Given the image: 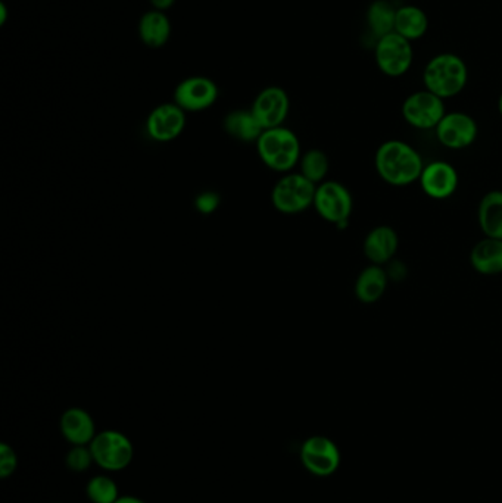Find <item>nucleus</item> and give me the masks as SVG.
Listing matches in <instances>:
<instances>
[{
  "label": "nucleus",
  "mask_w": 502,
  "mask_h": 503,
  "mask_svg": "<svg viewBox=\"0 0 502 503\" xmlns=\"http://www.w3.org/2000/svg\"><path fill=\"white\" fill-rule=\"evenodd\" d=\"M375 167L384 183L393 187H405L419 181L424 163L419 150L410 143L388 141L376 150Z\"/></svg>",
  "instance_id": "f257e3e1"
},
{
  "label": "nucleus",
  "mask_w": 502,
  "mask_h": 503,
  "mask_svg": "<svg viewBox=\"0 0 502 503\" xmlns=\"http://www.w3.org/2000/svg\"><path fill=\"white\" fill-rule=\"evenodd\" d=\"M467 81V64L455 53H439L424 66V88L444 101L463 92Z\"/></svg>",
  "instance_id": "f03ea898"
},
{
  "label": "nucleus",
  "mask_w": 502,
  "mask_h": 503,
  "mask_svg": "<svg viewBox=\"0 0 502 503\" xmlns=\"http://www.w3.org/2000/svg\"><path fill=\"white\" fill-rule=\"evenodd\" d=\"M257 149L262 163L277 172H289L301 161V143L297 134L283 126L264 130Z\"/></svg>",
  "instance_id": "7ed1b4c3"
},
{
  "label": "nucleus",
  "mask_w": 502,
  "mask_h": 503,
  "mask_svg": "<svg viewBox=\"0 0 502 503\" xmlns=\"http://www.w3.org/2000/svg\"><path fill=\"white\" fill-rule=\"evenodd\" d=\"M95 465L105 473H120L130 467L135 460V445L119 430H102L89 445Z\"/></svg>",
  "instance_id": "20e7f679"
},
{
  "label": "nucleus",
  "mask_w": 502,
  "mask_h": 503,
  "mask_svg": "<svg viewBox=\"0 0 502 503\" xmlns=\"http://www.w3.org/2000/svg\"><path fill=\"white\" fill-rule=\"evenodd\" d=\"M313 206L324 221L335 224L339 230H344L346 225H350L354 199L350 190L339 181H323L317 186Z\"/></svg>",
  "instance_id": "39448f33"
},
{
  "label": "nucleus",
  "mask_w": 502,
  "mask_h": 503,
  "mask_svg": "<svg viewBox=\"0 0 502 503\" xmlns=\"http://www.w3.org/2000/svg\"><path fill=\"white\" fill-rule=\"evenodd\" d=\"M317 186L305 179L301 172L284 175L271 193L275 210L283 214H299L314 205Z\"/></svg>",
  "instance_id": "423d86ee"
},
{
  "label": "nucleus",
  "mask_w": 502,
  "mask_h": 503,
  "mask_svg": "<svg viewBox=\"0 0 502 503\" xmlns=\"http://www.w3.org/2000/svg\"><path fill=\"white\" fill-rule=\"evenodd\" d=\"M375 59L382 74L398 79L411 70L414 61V50L410 40L404 39L398 33H390L375 44Z\"/></svg>",
  "instance_id": "0eeeda50"
},
{
  "label": "nucleus",
  "mask_w": 502,
  "mask_h": 503,
  "mask_svg": "<svg viewBox=\"0 0 502 503\" xmlns=\"http://www.w3.org/2000/svg\"><path fill=\"white\" fill-rule=\"evenodd\" d=\"M304 469L315 477H328L341 467L342 455L336 443L326 436H311L299 451Z\"/></svg>",
  "instance_id": "6e6552de"
},
{
  "label": "nucleus",
  "mask_w": 502,
  "mask_h": 503,
  "mask_svg": "<svg viewBox=\"0 0 502 503\" xmlns=\"http://www.w3.org/2000/svg\"><path fill=\"white\" fill-rule=\"evenodd\" d=\"M405 123L417 130H435L445 117V101L429 90H419L406 97L401 108Z\"/></svg>",
  "instance_id": "1a4fd4ad"
},
{
  "label": "nucleus",
  "mask_w": 502,
  "mask_h": 503,
  "mask_svg": "<svg viewBox=\"0 0 502 503\" xmlns=\"http://www.w3.org/2000/svg\"><path fill=\"white\" fill-rule=\"evenodd\" d=\"M436 139L444 148L451 150L467 149L476 141L479 127L473 117L466 112H446L435 128Z\"/></svg>",
  "instance_id": "9d476101"
},
{
  "label": "nucleus",
  "mask_w": 502,
  "mask_h": 503,
  "mask_svg": "<svg viewBox=\"0 0 502 503\" xmlns=\"http://www.w3.org/2000/svg\"><path fill=\"white\" fill-rule=\"evenodd\" d=\"M219 97V88L206 77H190L175 88L174 103L184 112H199L214 105Z\"/></svg>",
  "instance_id": "9b49d317"
},
{
  "label": "nucleus",
  "mask_w": 502,
  "mask_h": 503,
  "mask_svg": "<svg viewBox=\"0 0 502 503\" xmlns=\"http://www.w3.org/2000/svg\"><path fill=\"white\" fill-rule=\"evenodd\" d=\"M419 183L426 196L435 201H445L454 196L459 188V172L450 163L435 161L424 165Z\"/></svg>",
  "instance_id": "f8f14e48"
},
{
  "label": "nucleus",
  "mask_w": 502,
  "mask_h": 503,
  "mask_svg": "<svg viewBox=\"0 0 502 503\" xmlns=\"http://www.w3.org/2000/svg\"><path fill=\"white\" fill-rule=\"evenodd\" d=\"M251 111L264 130L282 127L289 114L288 93L280 88H264L255 97Z\"/></svg>",
  "instance_id": "ddd939ff"
},
{
  "label": "nucleus",
  "mask_w": 502,
  "mask_h": 503,
  "mask_svg": "<svg viewBox=\"0 0 502 503\" xmlns=\"http://www.w3.org/2000/svg\"><path fill=\"white\" fill-rule=\"evenodd\" d=\"M184 126H186L184 111L175 103L157 106L146 121L149 136L157 141H174L183 133Z\"/></svg>",
  "instance_id": "4468645a"
},
{
  "label": "nucleus",
  "mask_w": 502,
  "mask_h": 503,
  "mask_svg": "<svg viewBox=\"0 0 502 503\" xmlns=\"http://www.w3.org/2000/svg\"><path fill=\"white\" fill-rule=\"evenodd\" d=\"M59 430L62 438L71 446H89L97 438V423L83 408H68L59 418Z\"/></svg>",
  "instance_id": "2eb2a0df"
},
{
  "label": "nucleus",
  "mask_w": 502,
  "mask_h": 503,
  "mask_svg": "<svg viewBox=\"0 0 502 503\" xmlns=\"http://www.w3.org/2000/svg\"><path fill=\"white\" fill-rule=\"evenodd\" d=\"M399 248V237L390 225H377L364 239L363 250L366 258L375 265L383 267L390 263Z\"/></svg>",
  "instance_id": "dca6fc26"
},
{
  "label": "nucleus",
  "mask_w": 502,
  "mask_h": 503,
  "mask_svg": "<svg viewBox=\"0 0 502 503\" xmlns=\"http://www.w3.org/2000/svg\"><path fill=\"white\" fill-rule=\"evenodd\" d=\"M389 276L386 270L380 265H368L359 272L355 281V298L366 305L379 302L388 289Z\"/></svg>",
  "instance_id": "f3484780"
},
{
  "label": "nucleus",
  "mask_w": 502,
  "mask_h": 503,
  "mask_svg": "<svg viewBox=\"0 0 502 503\" xmlns=\"http://www.w3.org/2000/svg\"><path fill=\"white\" fill-rule=\"evenodd\" d=\"M470 263L482 276L502 274V240L485 237L473 246Z\"/></svg>",
  "instance_id": "a211bd4d"
},
{
  "label": "nucleus",
  "mask_w": 502,
  "mask_h": 503,
  "mask_svg": "<svg viewBox=\"0 0 502 503\" xmlns=\"http://www.w3.org/2000/svg\"><path fill=\"white\" fill-rule=\"evenodd\" d=\"M477 221L485 237L502 240V192L492 190L482 197L477 208Z\"/></svg>",
  "instance_id": "6ab92c4d"
},
{
  "label": "nucleus",
  "mask_w": 502,
  "mask_h": 503,
  "mask_svg": "<svg viewBox=\"0 0 502 503\" xmlns=\"http://www.w3.org/2000/svg\"><path fill=\"white\" fill-rule=\"evenodd\" d=\"M429 30V18L423 9L415 4H404L397 11L395 33L404 39L414 42L426 35Z\"/></svg>",
  "instance_id": "aec40b11"
},
{
  "label": "nucleus",
  "mask_w": 502,
  "mask_h": 503,
  "mask_svg": "<svg viewBox=\"0 0 502 503\" xmlns=\"http://www.w3.org/2000/svg\"><path fill=\"white\" fill-rule=\"evenodd\" d=\"M139 35L148 48L166 46L171 35L170 19L161 11H151L140 18Z\"/></svg>",
  "instance_id": "412c9836"
},
{
  "label": "nucleus",
  "mask_w": 502,
  "mask_h": 503,
  "mask_svg": "<svg viewBox=\"0 0 502 503\" xmlns=\"http://www.w3.org/2000/svg\"><path fill=\"white\" fill-rule=\"evenodd\" d=\"M398 8L389 0H375L368 6L366 22L375 39L379 40L395 31Z\"/></svg>",
  "instance_id": "4be33fe9"
},
{
  "label": "nucleus",
  "mask_w": 502,
  "mask_h": 503,
  "mask_svg": "<svg viewBox=\"0 0 502 503\" xmlns=\"http://www.w3.org/2000/svg\"><path fill=\"white\" fill-rule=\"evenodd\" d=\"M224 128L233 139L241 141H258L264 132L252 111H233L224 119Z\"/></svg>",
  "instance_id": "5701e85b"
},
{
  "label": "nucleus",
  "mask_w": 502,
  "mask_h": 503,
  "mask_svg": "<svg viewBox=\"0 0 502 503\" xmlns=\"http://www.w3.org/2000/svg\"><path fill=\"white\" fill-rule=\"evenodd\" d=\"M86 496L90 503H115L121 495L114 478L108 474H97L86 484Z\"/></svg>",
  "instance_id": "b1692460"
},
{
  "label": "nucleus",
  "mask_w": 502,
  "mask_h": 503,
  "mask_svg": "<svg viewBox=\"0 0 502 503\" xmlns=\"http://www.w3.org/2000/svg\"><path fill=\"white\" fill-rule=\"evenodd\" d=\"M299 164H301V174L315 186L323 183L330 167L328 155L319 149L308 150L304 156H301Z\"/></svg>",
  "instance_id": "393cba45"
},
{
  "label": "nucleus",
  "mask_w": 502,
  "mask_h": 503,
  "mask_svg": "<svg viewBox=\"0 0 502 503\" xmlns=\"http://www.w3.org/2000/svg\"><path fill=\"white\" fill-rule=\"evenodd\" d=\"M93 464L95 461L89 446H71L70 451L66 452V467L71 473H86Z\"/></svg>",
  "instance_id": "a878e982"
},
{
  "label": "nucleus",
  "mask_w": 502,
  "mask_h": 503,
  "mask_svg": "<svg viewBox=\"0 0 502 503\" xmlns=\"http://www.w3.org/2000/svg\"><path fill=\"white\" fill-rule=\"evenodd\" d=\"M18 469V455L9 443H0V478L12 477Z\"/></svg>",
  "instance_id": "bb28decb"
},
{
  "label": "nucleus",
  "mask_w": 502,
  "mask_h": 503,
  "mask_svg": "<svg viewBox=\"0 0 502 503\" xmlns=\"http://www.w3.org/2000/svg\"><path fill=\"white\" fill-rule=\"evenodd\" d=\"M197 210L202 214H212L220 205V196L214 192H204L197 197Z\"/></svg>",
  "instance_id": "cd10ccee"
},
{
  "label": "nucleus",
  "mask_w": 502,
  "mask_h": 503,
  "mask_svg": "<svg viewBox=\"0 0 502 503\" xmlns=\"http://www.w3.org/2000/svg\"><path fill=\"white\" fill-rule=\"evenodd\" d=\"M174 2L175 0H151L153 8L157 9V11H161V12L170 9L174 4Z\"/></svg>",
  "instance_id": "c85d7f7f"
},
{
  "label": "nucleus",
  "mask_w": 502,
  "mask_h": 503,
  "mask_svg": "<svg viewBox=\"0 0 502 503\" xmlns=\"http://www.w3.org/2000/svg\"><path fill=\"white\" fill-rule=\"evenodd\" d=\"M115 503H148V502H146V500L142 499V498H137V496L121 495Z\"/></svg>",
  "instance_id": "c756f323"
},
{
  "label": "nucleus",
  "mask_w": 502,
  "mask_h": 503,
  "mask_svg": "<svg viewBox=\"0 0 502 503\" xmlns=\"http://www.w3.org/2000/svg\"><path fill=\"white\" fill-rule=\"evenodd\" d=\"M4 22H6V6L4 4H0V24L4 26Z\"/></svg>",
  "instance_id": "7c9ffc66"
},
{
  "label": "nucleus",
  "mask_w": 502,
  "mask_h": 503,
  "mask_svg": "<svg viewBox=\"0 0 502 503\" xmlns=\"http://www.w3.org/2000/svg\"><path fill=\"white\" fill-rule=\"evenodd\" d=\"M498 111H499V115H501V117H502V93H501V96H499V99H498Z\"/></svg>",
  "instance_id": "2f4dec72"
}]
</instances>
